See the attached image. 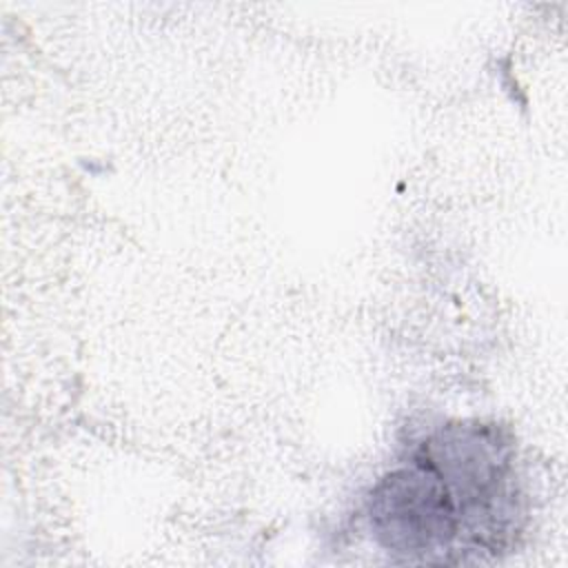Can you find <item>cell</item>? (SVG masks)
Masks as SVG:
<instances>
[{"label":"cell","instance_id":"6da1fadb","mask_svg":"<svg viewBox=\"0 0 568 568\" xmlns=\"http://www.w3.org/2000/svg\"><path fill=\"white\" fill-rule=\"evenodd\" d=\"M368 515L379 544L408 557L433 559L466 532L453 490L422 453L375 486Z\"/></svg>","mask_w":568,"mask_h":568}]
</instances>
